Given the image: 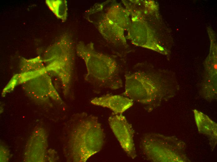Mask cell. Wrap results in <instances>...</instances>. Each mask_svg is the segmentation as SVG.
Segmentation results:
<instances>
[{
  "instance_id": "obj_1",
  "label": "cell",
  "mask_w": 217,
  "mask_h": 162,
  "mask_svg": "<svg viewBox=\"0 0 217 162\" xmlns=\"http://www.w3.org/2000/svg\"><path fill=\"white\" fill-rule=\"evenodd\" d=\"M125 78L122 95L151 107L173 96L179 88L173 73L139 71L126 75Z\"/></svg>"
},
{
  "instance_id": "obj_2",
  "label": "cell",
  "mask_w": 217,
  "mask_h": 162,
  "mask_svg": "<svg viewBox=\"0 0 217 162\" xmlns=\"http://www.w3.org/2000/svg\"><path fill=\"white\" fill-rule=\"evenodd\" d=\"M73 118L69 141L72 161L85 162L102 148L104 130L94 116L82 112L76 114Z\"/></svg>"
},
{
  "instance_id": "obj_3",
  "label": "cell",
  "mask_w": 217,
  "mask_h": 162,
  "mask_svg": "<svg viewBox=\"0 0 217 162\" xmlns=\"http://www.w3.org/2000/svg\"><path fill=\"white\" fill-rule=\"evenodd\" d=\"M76 51L84 61L87 70L84 79L88 82L100 88L115 90L123 86L115 61L109 57L99 53L94 44L80 41Z\"/></svg>"
},
{
  "instance_id": "obj_4",
  "label": "cell",
  "mask_w": 217,
  "mask_h": 162,
  "mask_svg": "<svg viewBox=\"0 0 217 162\" xmlns=\"http://www.w3.org/2000/svg\"><path fill=\"white\" fill-rule=\"evenodd\" d=\"M171 138L159 134H147L142 138L140 148L144 154L154 162L173 161Z\"/></svg>"
},
{
  "instance_id": "obj_5",
  "label": "cell",
  "mask_w": 217,
  "mask_h": 162,
  "mask_svg": "<svg viewBox=\"0 0 217 162\" xmlns=\"http://www.w3.org/2000/svg\"><path fill=\"white\" fill-rule=\"evenodd\" d=\"M110 127L122 149L128 156H137L133 141L134 131L131 124L122 114L113 113L108 119Z\"/></svg>"
},
{
  "instance_id": "obj_6",
  "label": "cell",
  "mask_w": 217,
  "mask_h": 162,
  "mask_svg": "<svg viewBox=\"0 0 217 162\" xmlns=\"http://www.w3.org/2000/svg\"><path fill=\"white\" fill-rule=\"evenodd\" d=\"M90 102L94 105L109 108L117 114H122L133 105V101L128 97L108 94L94 98Z\"/></svg>"
},
{
  "instance_id": "obj_7",
  "label": "cell",
  "mask_w": 217,
  "mask_h": 162,
  "mask_svg": "<svg viewBox=\"0 0 217 162\" xmlns=\"http://www.w3.org/2000/svg\"><path fill=\"white\" fill-rule=\"evenodd\" d=\"M46 2L57 17L65 21L67 15V2L65 0H46Z\"/></svg>"
}]
</instances>
